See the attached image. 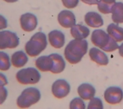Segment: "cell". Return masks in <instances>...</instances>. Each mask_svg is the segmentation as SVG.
I'll list each match as a JSON object with an SVG mask.
<instances>
[{
	"label": "cell",
	"mask_w": 123,
	"mask_h": 109,
	"mask_svg": "<svg viewBox=\"0 0 123 109\" xmlns=\"http://www.w3.org/2000/svg\"><path fill=\"white\" fill-rule=\"evenodd\" d=\"M88 43L86 40H72L64 49V57L70 63L76 64L86 53Z\"/></svg>",
	"instance_id": "cell-1"
},
{
	"label": "cell",
	"mask_w": 123,
	"mask_h": 109,
	"mask_svg": "<svg viewBox=\"0 0 123 109\" xmlns=\"http://www.w3.org/2000/svg\"><path fill=\"white\" fill-rule=\"evenodd\" d=\"M91 40L95 46L107 52L114 51L119 47L117 42L102 29L94 30L91 35Z\"/></svg>",
	"instance_id": "cell-2"
},
{
	"label": "cell",
	"mask_w": 123,
	"mask_h": 109,
	"mask_svg": "<svg viewBox=\"0 0 123 109\" xmlns=\"http://www.w3.org/2000/svg\"><path fill=\"white\" fill-rule=\"evenodd\" d=\"M47 44L46 35L42 32H37L25 44V52L30 57H36L46 48Z\"/></svg>",
	"instance_id": "cell-3"
},
{
	"label": "cell",
	"mask_w": 123,
	"mask_h": 109,
	"mask_svg": "<svg viewBox=\"0 0 123 109\" xmlns=\"http://www.w3.org/2000/svg\"><path fill=\"white\" fill-rule=\"evenodd\" d=\"M41 97L39 90L34 87L25 89L16 100L17 106L21 109H27L39 101Z\"/></svg>",
	"instance_id": "cell-4"
},
{
	"label": "cell",
	"mask_w": 123,
	"mask_h": 109,
	"mask_svg": "<svg viewBox=\"0 0 123 109\" xmlns=\"http://www.w3.org/2000/svg\"><path fill=\"white\" fill-rule=\"evenodd\" d=\"M17 81L23 85L35 84L41 78L39 72L33 67L22 69L18 71L15 75Z\"/></svg>",
	"instance_id": "cell-5"
},
{
	"label": "cell",
	"mask_w": 123,
	"mask_h": 109,
	"mask_svg": "<svg viewBox=\"0 0 123 109\" xmlns=\"http://www.w3.org/2000/svg\"><path fill=\"white\" fill-rule=\"evenodd\" d=\"M19 44V39L16 34L9 30L0 32V49L14 48Z\"/></svg>",
	"instance_id": "cell-6"
},
{
	"label": "cell",
	"mask_w": 123,
	"mask_h": 109,
	"mask_svg": "<svg viewBox=\"0 0 123 109\" xmlns=\"http://www.w3.org/2000/svg\"><path fill=\"white\" fill-rule=\"evenodd\" d=\"M104 98L108 104L111 105L119 104L123 99V91L119 86H110L105 90Z\"/></svg>",
	"instance_id": "cell-7"
},
{
	"label": "cell",
	"mask_w": 123,
	"mask_h": 109,
	"mask_svg": "<svg viewBox=\"0 0 123 109\" xmlns=\"http://www.w3.org/2000/svg\"><path fill=\"white\" fill-rule=\"evenodd\" d=\"M70 88V85L67 81L59 79L52 84L51 92L55 97L61 99L65 97L69 94Z\"/></svg>",
	"instance_id": "cell-8"
},
{
	"label": "cell",
	"mask_w": 123,
	"mask_h": 109,
	"mask_svg": "<svg viewBox=\"0 0 123 109\" xmlns=\"http://www.w3.org/2000/svg\"><path fill=\"white\" fill-rule=\"evenodd\" d=\"M20 23L22 29L29 32L36 29L37 25V20L34 14L28 12L21 16Z\"/></svg>",
	"instance_id": "cell-9"
},
{
	"label": "cell",
	"mask_w": 123,
	"mask_h": 109,
	"mask_svg": "<svg viewBox=\"0 0 123 109\" xmlns=\"http://www.w3.org/2000/svg\"><path fill=\"white\" fill-rule=\"evenodd\" d=\"M58 21L62 26L66 28L72 27L76 22L75 15L69 10L61 11L58 15Z\"/></svg>",
	"instance_id": "cell-10"
},
{
	"label": "cell",
	"mask_w": 123,
	"mask_h": 109,
	"mask_svg": "<svg viewBox=\"0 0 123 109\" xmlns=\"http://www.w3.org/2000/svg\"><path fill=\"white\" fill-rule=\"evenodd\" d=\"M48 39L51 46L56 48H62L65 44V36L61 31L54 30L48 34Z\"/></svg>",
	"instance_id": "cell-11"
},
{
	"label": "cell",
	"mask_w": 123,
	"mask_h": 109,
	"mask_svg": "<svg viewBox=\"0 0 123 109\" xmlns=\"http://www.w3.org/2000/svg\"><path fill=\"white\" fill-rule=\"evenodd\" d=\"M89 56L92 61L99 65L106 66L109 63L107 55L98 48H91L89 51Z\"/></svg>",
	"instance_id": "cell-12"
},
{
	"label": "cell",
	"mask_w": 123,
	"mask_h": 109,
	"mask_svg": "<svg viewBox=\"0 0 123 109\" xmlns=\"http://www.w3.org/2000/svg\"><path fill=\"white\" fill-rule=\"evenodd\" d=\"M77 93L80 97L84 100H91L96 94L95 87L88 83H83L77 88Z\"/></svg>",
	"instance_id": "cell-13"
},
{
	"label": "cell",
	"mask_w": 123,
	"mask_h": 109,
	"mask_svg": "<svg viewBox=\"0 0 123 109\" xmlns=\"http://www.w3.org/2000/svg\"><path fill=\"white\" fill-rule=\"evenodd\" d=\"M35 65L41 72H51L53 66V61L50 55L42 56L36 60Z\"/></svg>",
	"instance_id": "cell-14"
},
{
	"label": "cell",
	"mask_w": 123,
	"mask_h": 109,
	"mask_svg": "<svg viewBox=\"0 0 123 109\" xmlns=\"http://www.w3.org/2000/svg\"><path fill=\"white\" fill-rule=\"evenodd\" d=\"M85 21L89 26L94 28L99 27L103 25V20L101 16L95 12H90L85 16Z\"/></svg>",
	"instance_id": "cell-15"
},
{
	"label": "cell",
	"mask_w": 123,
	"mask_h": 109,
	"mask_svg": "<svg viewBox=\"0 0 123 109\" xmlns=\"http://www.w3.org/2000/svg\"><path fill=\"white\" fill-rule=\"evenodd\" d=\"M70 33L72 36L75 39L83 40L89 36L90 30L87 27L78 24L71 27Z\"/></svg>",
	"instance_id": "cell-16"
},
{
	"label": "cell",
	"mask_w": 123,
	"mask_h": 109,
	"mask_svg": "<svg viewBox=\"0 0 123 109\" xmlns=\"http://www.w3.org/2000/svg\"><path fill=\"white\" fill-rule=\"evenodd\" d=\"M107 31L109 36L117 42L123 41V28L118 24L111 23L108 25Z\"/></svg>",
	"instance_id": "cell-17"
},
{
	"label": "cell",
	"mask_w": 123,
	"mask_h": 109,
	"mask_svg": "<svg viewBox=\"0 0 123 109\" xmlns=\"http://www.w3.org/2000/svg\"><path fill=\"white\" fill-rule=\"evenodd\" d=\"M28 60L26 54L22 50L15 52L11 57L12 65L16 68H21L25 66Z\"/></svg>",
	"instance_id": "cell-18"
},
{
	"label": "cell",
	"mask_w": 123,
	"mask_h": 109,
	"mask_svg": "<svg viewBox=\"0 0 123 109\" xmlns=\"http://www.w3.org/2000/svg\"><path fill=\"white\" fill-rule=\"evenodd\" d=\"M111 19L112 21L117 24L123 23V3L115 2L111 8Z\"/></svg>",
	"instance_id": "cell-19"
},
{
	"label": "cell",
	"mask_w": 123,
	"mask_h": 109,
	"mask_svg": "<svg viewBox=\"0 0 123 109\" xmlns=\"http://www.w3.org/2000/svg\"><path fill=\"white\" fill-rule=\"evenodd\" d=\"M49 55L53 61V66L51 72L55 74L62 73L65 68V62L62 57L57 53H52Z\"/></svg>",
	"instance_id": "cell-20"
},
{
	"label": "cell",
	"mask_w": 123,
	"mask_h": 109,
	"mask_svg": "<svg viewBox=\"0 0 123 109\" xmlns=\"http://www.w3.org/2000/svg\"><path fill=\"white\" fill-rule=\"evenodd\" d=\"M0 70L3 71H7L11 66L9 56L6 53L3 51L0 52Z\"/></svg>",
	"instance_id": "cell-21"
},
{
	"label": "cell",
	"mask_w": 123,
	"mask_h": 109,
	"mask_svg": "<svg viewBox=\"0 0 123 109\" xmlns=\"http://www.w3.org/2000/svg\"><path fill=\"white\" fill-rule=\"evenodd\" d=\"M69 109H86V105L81 97H75L71 101Z\"/></svg>",
	"instance_id": "cell-22"
},
{
	"label": "cell",
	"mask_w": 123,
	"mask_h": 109,
	"mask_svg": "<svg viewBox=\"0 0 123 109\" xmlns=\"http://www.w3.org/2000/svg\"><path fill=\"white\" fill-rule=\"evenodd\" d=\"M87 109H103V105L101 99L98 97H93L90 100Z\"/></svg>",
	"instance_id": "cell-23"
},
{
	"label": "cell",
	"mask_w": 123,
	"mask_h": 109,
	"mask_svg": "<svg viewBox=\"0 0 123 109\" xmlns=\"http://www.w3.org/2000/svg\"><path fill=\"white\" fill-rule=\"evenodd\" d=\"M113 5L104 4L99 1L98 4V9L102 13L108 14L111 12V8Z\"/></svg>",
	"instance_id": "cell-24"
},
{
	"label": "cell",
	"mask_w": 123,
	"mask_h": 109,
	"mask_svg": "<svg viewBox=\"0 0 123 109\" xmlns=\"http://www.w3.org/2000/svg\"><path fill=\"white\" fill-rule=\"evenodd\" d=\"M63 6L68 9L76 7L79 2V0H62Z\"/></svg>",
	"instance_id": "cell-25"
},
{
	"label": "cell",
	"mask_w": 123,
	"mask_h": 109,
	"mask_svg": "<svg viewBox=\"0 0 123 109\" xmlns=\"http://www.w3.org/2000/svg\"><path fill=\"white\" fill-rule=\"evenodd\" d=\"M7 96V91L4 86H0V104H1L6 99Z\"/></svg>",
	"instance_id": "cell-26"
},
{
	"label": "cell",
	"mask_w": 123,
	"mask_h": 109,
	"mask_svg": "<svg viewBox=\"0 0 123 109\" xmlns=\"http://www.w3.org/2000/svg\"><path fill=\"white\" fill-rule=\"evenodd\" d=\"M83 2L91 5H96L98 4L99 1L98 0H81Z\"/></svg>",
	"instance_id": "cell-27"
},
{
	"label": "cell",
	"mask_w": 123,
	"mask_h": 109,
	"mask_svg": "<svg viewBox=\"0 0 123 109\" xmlns=\"http://www.w3.org/2000/svg\"><path fill=\"white\" fill-rule=\"evenodd\" d=\"M8 83L6 77L2 73H0V86H4Z\"/></svg>",
	"instance_id": "cell-28"
},
{
	"label": "cell",
	"mask_w": 123,
	"mask_h": 109,
	"mask_svg": "<svg viewBox=\"0 0 123 109\" xmlns=\"http://www.w3.org/2000/svg\"><path fill=\"white\" fill-rule=\"evenodd\" d=\"M116 0H99L100 2L106 4L108 5H113L116 2Z\"/></svg>",
	"instance_id": "cell-29"
},
{
	"label": "cell",
	"mask_w": 123,
	"mask_h": 109,
	"mask_svg": "<svg viewBox=\"0 0 123 109\" xmlns=\"http://www.w3.org/2000/svg\"><path fill=\"white\" fill-rule=\"evenodd\" d=\"M119 53L120 55L123 58V43L121 44V45L119 47Z\"/></svg>",
	"instance_id": "cell-30"
},
{
	"label": "cell",
	"mask_w": 123,
	"mask_h": 109,
	"mask_svg": "<svg viewBox=\"0 0 123 109\" xmlns=\"http://www.w3.org/2000/svg\"><path fill=\"white\" fill-rule=\"evenodd\" d=\"M3 0L8 3H13L17 1L18 0Z\"/></svg>",
	"instance_id": "cell-31"
}]
</instances>
